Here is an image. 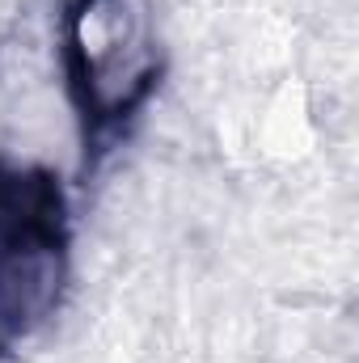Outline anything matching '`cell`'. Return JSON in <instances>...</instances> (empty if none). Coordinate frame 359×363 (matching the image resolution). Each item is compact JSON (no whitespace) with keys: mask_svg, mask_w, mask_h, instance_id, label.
<instances>
[{"mask_svg":"<svg viewBox=\"0 0 359 363\" xmlns=\"http://www.w3.org/2000/svg\"><path fill=\"white\" fill-rule=\"evenodd\" d=\"M64 89L81 127V174L123 144L165 77L153 0H64Z\"/></svg>","mask_w":359,"mask_h":363,"instance_id":"6da1fadb","label":"cell"},{"mask_svg":"<svg viewBox=\"0 0 359 363\" xmlns=\"http://www.w3.org/2000/svg\"><path fill=\"white\" fill-rule=\"evenodd\" d=\"M72 220L60 178L0 157V359L34 342L64 304Z\"/></svg>","mask_w":359,"mask_h":363,"instance_id":"7a4b0ae2","label":"cell"}]
</instances>
